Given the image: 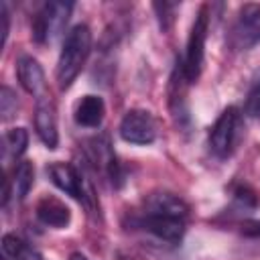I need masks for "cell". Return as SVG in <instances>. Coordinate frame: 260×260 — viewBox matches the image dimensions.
Instances as JSON below:
<instances>
[{
    "mask_svg": "<svg viewBox=\"0 0 260 260\" xmlns=\"http://www.w3.org/2000/svg\"><path fill=\"white\" fill-rule=\"evenodd\" d=\"M91 51V30L87 24H75L65 41H63V49L57 61V83L61 89H67L75 77L81 73L87 57Z\"/></svg>",
    "mask_w": 260,
    "mask_h": 260,
    "instance_id": "obj_1",
    "label": "cell"
},
{
    "mask_svg": "<svg viewBox=\"0 0 260 260\" xmlns=\"http://www.w3.org/2000/svg\"><path fill=\"white\" fill-rule=\"evenodd\" d=\"M207 30H209V6L203 4L191 24L189 30V39H187V51H185V59L183 69L185 75L189 79V83H195L203 71V61H205V41H207Z\"/></svg>",
    "mask_w": 260,
    "mask_h": 260,
    "instance_id": "obj_2",
    "label": "cell"
},
{
    "mask_svg": "<svg viewBox=\"0 0 260 260\" xmlns=\"http://www.w3.org/2000/svg\"><path fill=\"white\" fill-rule=\"evenodd\" d=\"M242 138V114L236 106H228L209 130V148L217 158H228Z\"/></svg>",
    "mask_w": 260,
    "mask_h": 260,
    "instance_id": "obj_3",
    "label": "cell"
},
{
    "mask_svg": "<svg viewBox=\"0 0 260 260\" xmlns=\"http://www.w3.org/2000/svg\"><path fill=\"white\" fill-rule=\"evenodd\" d=\"M71 10H73L71 2H59V0L47 2L32 20V39L37 43H51L65 28Z\"/></svg>",
    "mask_w": 260,
    "mask_h": 260,
    "instance_id": "obj_4",
    "label": "cell"
},
{
    "mask_svg": "<svg viewBox=\"0 0 260 260\" xmlns=\"http://www.w3.org/2000/svg\"><path fill=\"white\" fill-rule=\"evenodd\" d=\"M230 43L238 51H248L260 43V4L248 2L240 6L230 32Z\"/></svg>",
    "mask_w": 260,
    "mask_h": 260,
    "instance_id": "obj_5",
    "label": "cell"
},
{
    "mask_svg": "<svg viewBox=\"0 0 260 260\" xmlns=\"http://www.w3.org/2000/svg\"><path fill=\"white\" fill-rule=\"evenodd\" d=\"M120 136L130 144H150L156 138V122L146 110H128L120 122Z\"/></svg>",
    "mask_w": 260,
    "mask_h": 260,
    "instance_id": "obj_6",
    "label": "cell"
},
{
    "mask_svg": "<svg viewBox=\"0 0 260 260\" xmlns=\"http://www.w3.org/2000/svg\"><path fill=\"white\" fill-rule=\"evenodd\" d=\"M47 173H49V179L53 181V185L61 191H65L67 195L75 197L77 201L85 203L89 207V201H91V191L89 187L85 185L83 177L67 162H51L47 167Z\"/></svg>",
    "mask_w": 260,
    "mask_h": 260,
    "instance_id": "obj_7",
    "label": "cell"
},
{
    "mask_svg": "<svg viewBox=\"0 0 260 260\" xmlns=\"http://www.w3.org/2000/svg\"><path fill=\"white\" fill-rule=\"evenodd\" d=\"M16 75H18V81L22 85V89L35 98H45V87H47V81H45V71L41 67V63L30 57V55H22L18 57L16 61Z\"/></svg>",
    "mask_w": 260,
    "mask_h": 260,
    "instance_id": "obj_8",
    "label": "cell"
},
{
    "mask_svg": "<svg viewBox=\"0 0 260 260\" xmlns=\"http://www.w3.org/2000/svg\"><path fill=\"white\" fill-rule=\"evenodd\" d=\"M144 213L146 215H167V217L185 219L187 213H189V207L179 195L167 193V191H156V193H150L144 199Z\"/></svg>",
    "mask_w": 260,
    "mask_h": 260,
    "instance_id": "obj_9",
    "label": "cell"
},
{
    "mask_svg": "<svg viewBox=\"0 0 260 260\" xmlns=\"http://www.w3.org/2000/svg\"><path fill=\"white\" fill-rule=\"evenodd\" d=\"M35 130L41 138V142L47 148H55L59 142V132H57V116H55V106L51 100L41 98L37 102L35 110Z\"/></svg>",
    "mask_w": 260,
    "mask_h": 260,
    "instance_id": "obj_10",
    "label": "cell"
},
{
    "mask_svg": "<svg viewBox=\"0 0 260 260\" xmlns=\"http://www.w3.org/2000/svg\"><path fill=\"white\" fill-rule=\"evenodd\" d=\"M140 228H144L146 232H150L152 236L177 244L181 242L183 234H185V219L179 217H167V215H142L140 217Z\"/></svg>",
    "mask_w": 260,
    "mask_h": 260,
    "instance_id": "obj_11",
    "label": "cell"
},
{
    "mask_svg": "<svg viewBox=\"0 0 260 260\" xmlns=\"http://www.w3.org/2000/svg\"><path fill=\"white\" fill-rule=\"evenodd\" d=\"M187 85H189V79L185 75L183 63H177V67L171 75V83H169V106H171V112H173V118L177 120V124H181L183 120H189Z\"/></svg>",
    "mask_w": 260,
    "mask_h": 260,
    "instance_id": "obj_12",
    "label": "cell"
},
{
    "mask_svg": "<svg viewBox=\"0 0 260 260\" xmlns=\"http://www.w3.org/2000/svg\"><path fill=\"white\" fill-rule=\"evenodd\" d=\"M35 211H37L39 221L45 223V225H49V228L61 230V228H67L69 221H71V211H69V207H67L61 199H57V197H53V195H45V197L37 203V209H35Z\"/></svg>",
    "mask_w": 260,
    "mask_h": 260,
    "instance_id": "obj_13",
    "label": "cell"
},
{
    "mask_svg": "<svg viewBox=\"0 0 260 260\" xmlns=\"http://www.w3.org/2000/svg\"><path fill=\"white\" fill-rule=\"evenodd\" d=\"M104 114H106V104L100 95H93V93L83 95L77 102L75 112H73L75 122L83 128H98L104 120Z\"/></svg>",
    "mask_w": 260,
    "mask_h": 260,
    "instance_id": "obj_14",
    "label": "cell"
},
{
    "mask_svg": "<svg viewBox=\"0 0 260 260\" xmlns=\"http://www.w3.org/2000/svg\"><path fill=\"white\" fill-rule=\"evenodd\" d=\"M2 252L10 260H41V254L28 242H24L14 234L2 236Z\"/></svg>",
    "mask_w": 260,
    "mask_h": 260,
    "instance_id": "obj_15",
    "label": "cell"
},
{
    "mask_svg": "<svg viewBox=\"0 0 260 260\" xmlns=\"http://www.w3.org/2000/svg\"><path fill=\"white\" fill-rule=\"evenodd\" d=\"M35 183V167L30 160H22L18 162V167L14 169V179H12V187H14V195L18 199H24L28 195V191L32 189Z\"/></svg>",
    "mask_w": 260,
    "mask_h": 260,
    "instance_id": "obj_16",
    "label": "cell"
},
{
    "mask_svg": "<svg viewBox=\"0 0 260 260\" xmlns=\"http://www.w3.org/2000/svg\"><path fill=\"white\" fill-rule=\"evenodd\" d=\"M28 146V132L24 128H10L4 134V154L18 158Z\"/></svg>",
    "mask_w": 260,
    "mask_h": 260,
    "instance_id": "obj_17",
    "label": "cell"
},
{
    "mask_svg": "<svg viewBox=\"0 0 260 260\" xmlns=\"http://www.w3.org/2000/svg\"><path fill=\"white\" fill-rule=\"evenodd\" d=\"M18 110V100H16V93L2 85L0 87V114H2V120H10Z\"/></svg>",
    "mask_w": 260,
    "mask_h": 260,
    "instance_id": "obj_18",
    "label": "cell"
},
{
    "mask_svg": "<svg viewBox=\"0 0 260 260\" xmlns=\"http://www.w3.org/2000/svg\"><path fill=\"white\" fill-rule=\"evenodd\" d=\"M246 114L250 118H256L260 120V79L250 87L248 95H246V106H244Z\"/></svg>",
    "mask_w": 260,
    "mask_h": 260,
    "instance_id": "obj_19",
    "label": "cell"
},
{
    "mask_svg": "<svg viewBox=\"0 0 260 260\" xmlns=\"http://www.w3.org/2000/svg\"><path fill=\"white\" fill-rule=\"evenodd\" d=\"M177 8V4H169V2H156L154 4V10L158 14V22H160V28L167 30L173 22V10Z\"/></svg>",
    "mask_w": 260,
    "mask_h": 260,
    "instance_id": "obj_20",
    "label": "cell"
},
{
    "mask_svg": "<svg viewBox=\"0 0 260 260\" xmlns=\"http://www.w3.org/2000/svg\"><path fill=\"white\" fill-rule=\"evenodd\" d=\"M8 30H10V14H8V6H6L4 2H0V49H4V45H6Z\"/></svg>",
    "mask_w": 260,
    "mask_h": 260,
    "instance_id": "obj_21",
    "label": "cell"
},
{
    "mask_svg": "<svg viewBox=\"0 0 260 260\" xmlns=\"http://www.w3.org/2000/svg\"><path fill=\"white\" fill-rule=\"evenodd\" d=\"M242 234L248 238H260V219H250L242 223Z\"/></svg>",
    "mask_w": 260,
    "mask_h": 260,
    "instance_id": "obj_22",
    "label": "cell"
},
{
    "mask_svg": "<svg viewBox=\"0 0 260 260\" xmlns=\"http://www.w3.org/2000/svg\"><path fill=\"white\" fill-rule=\"evenodd\" d=\"M69 260H87V258H85L81 252H73V254L69 256Z\"/></svg>",
    "mask_w": 260,
    "mask_h": 260,
    "instance_id": "obj_23",
    "label": "cell"
},
{
    "mask_svg": "<svg viewBox=\"0 0 260 260\" xmlns=\"http://www.w3.org/2000/svg\"><path fill=\"white\" fill-rule=\"evenodd\" d=\"M4 260H10V258H4Z\"/></svg>",
    "mask_w": 260,
    "mask_h": 260,
    "instance_id": "obj_24",
    "label": "cell"
}]
</instances>
